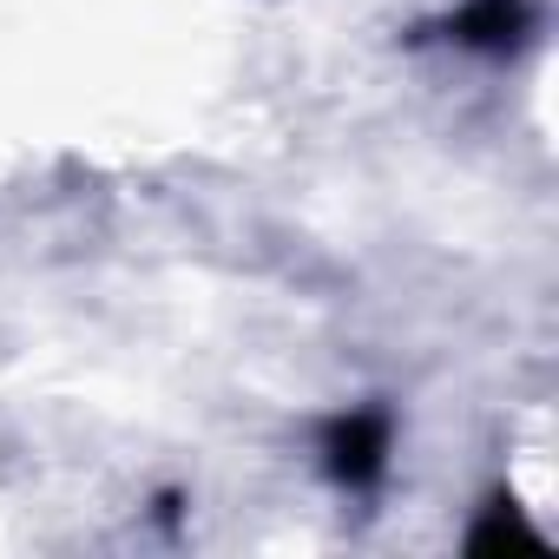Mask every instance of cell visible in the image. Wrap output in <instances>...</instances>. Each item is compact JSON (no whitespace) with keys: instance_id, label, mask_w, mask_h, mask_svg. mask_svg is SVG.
I'll list each match as a JSON object with an SVG mask.
<instances>
[{"instance_id":"6da1fadb","label":"cell","mask_w":559,"mask_h":559,"mask_svg":"<svg viewBox=\"0 0 559 559\" xmlns=\"http://www.w3.org/2000/svg\"><path fill=\"white\" fill-rule=\"evenodd\" d=\"M323 461L343 487H369L382 467H389V415L382 408H356L343 421H330L323 435Z\"/></svg>"},{"instance_id":"3957f363","label":"cell","mask_w":559,"mask_h":559,"mask_svg":"<svg viewBox=\"0 0 559 559\" xmlns=\"http://www.w3.org/2000/svg\"><path fill=\"white\" fill-rule=\"evenodd\" d=\"M467 552H546V533L526 520V507H520V500H507V493H500V500L474 520Z\"/></svg>"},{"instance_id":"7a4b0ae2","label":"cell","mask_w":559,"mask_h":559,"mask_svg":"<svg viewBox=\"0 0 559 559\" xmlns=\"http://www.w3.org/2000/svg\"><path fill=\"white\" fill-rule=\"evenodd\" d=\"M454 47L467 53H520L533 34V8L526 0H467V8L448 21Z\"/></svg>"}]
</instances>
